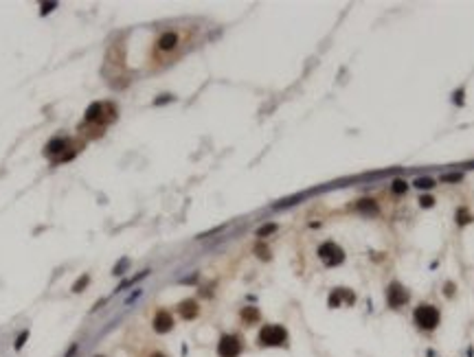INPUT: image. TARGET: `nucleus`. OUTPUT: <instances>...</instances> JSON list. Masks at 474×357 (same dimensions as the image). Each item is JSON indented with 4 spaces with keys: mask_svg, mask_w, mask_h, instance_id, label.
Returning a JSON list of instances; mask_svg holds the SVG:
<instances>
[{
    "mask_svg": "<svg viewBox=\"0 0 474 357\" xmlns=\"http://www.w3.org/2000/svg\"><path fill=\"white\" fill-rule=\"evenodd\" d=\"M413 318H415V324L420 326V329L432 331L439 324L441 315H439V309L432 307V305H420V307L415 309V313H413Z\"/></svg>",
    "mask_w": 474,
    "mask_h": 357,
    "instance_id": "1",
    "label": "nucleus"
},
{
    "mask_svg": "<svg viewBox=\"0 0 474 357\" xmlns=\"http://www.w3.org/2000/svg\"><path fill=\"white\" fill-rule=\"evenodd\" d=\"M288 340V331L281 324H266L259 331V344L262 346H283Z\"/></svg>",
    "mask_w": 474,
    "mask_h": 357,
    "instance_id": "2",
    "label": "nucleus"
},
{
    "mask_svg": "<svg viewBox=\"0 0 474 357\" xmlns=\"http://www.w3.org/2000/svg\"><path fill=\"white\" fill-rule=\"evenodd\" d=\"M318 257H320V261H323L325 265H329V268H334V265H340V263L345 261V252H343V248L336 246L334 241L323 243V246L318 248Z\"/></svg>",
    "mask_w": 474,
    "mask_h": 357,
    "instance_id": "3",
    "label": "nucleus"
},
{
    "mask_svg": "<svg viewBox=\"0 0 474 357\" xmlns=\"http://www.w3.org/2000/svg\"><path fill=\"white\" fill-rule=\"evenodd\" d=\"M386 300H389V307L400 309L409 303V292H406L400 283H391L389 289H386Z\"/></svg>",
    "mask_w": 474,
    "mask_h": 357,
    "instance_id": "4",
    "label": "nucleus"
},
{
    "mask_svg": "<svg viewBox=\"0 0 474 357\" xmlns=\"http://www.w3.org/2000/svg\"><path fill=\"white\" fill-rule=\"evenodd\" d=\"M217 353H220V357H237L242 353V342L235 335H224L217 344Z\"/></svg>",
    "mask_w": 474,
    "mask_h": 357,
    "instance_id": "5",
    "label": "nucleus"
},
{
    "mask_svg": "<svg viewBox=\"0 0 474 357\" xmlns=\"http://www.w3.org/2000/svg\"><path fill=\"white\" fill-rule=\"evenodd\" d=\"M171 329H174V318H171L169 311L160 309L154 315V331L156 333H167V331H171Z\"/></svg>",
    "mask_w": 474,
    "mask_h": 357,
    "instance_id": "6",
    "label": "nucleus"
},
{
    "mask_svg": "<svg viewBox=\"0 0 474 357\" xmlns=\"http://www.w3.org/2000/svg\"><path fill=\"white\" fill-rule=\"evenodd\" d=\"M343 298L347 300V303H354L356 296L349 292V289H334L332 296H329V307H338L340 303H343Z\"/></svg>",
    "mask_w": 474,
    "mask_h": 357,
    "instance_id": "7",
    "label": "nucleus"
},
{
    "mask_svg": "<svg viewBox=\"0 0 474 357\" xmlns=\"http://www.w3.org/2000/svg\"><path fill=\"white\" fill-rule=\"evenodd\" d=\"M178 311H180V315L185 320H193L198 315V303L196 300H182V303L178 305Z\"/></svg>",
    "mask_w": 474,
    "mask_h": 357,
    "instance_id": "8",
    "label": "nucleus"
},
{
    "mask_svg": "<svg viewBox=\"0 0 474 357\" xmlns=\"http://www.w3.org/2000/svg\"><path fill=\"white\" fill-rule=\"evenodd\" d=\"M158 46H160L162 50H171V48H176V46H178V33H174V31L162 33V35H160V40H158Z\"/></svg>",
    "mask_w": 474,
    "mask_h": 357,
    "instance_id": "9",
    "label": "nucleus"
},
{
    "mask_svg": "<svg viewBox=\"0 0 474 357\" xmlns=\"http://www.w3.org/2000/svg\"><path fill=\"white\" fill-rule=\"evenodd\" d=\"M64 149H66V140L64 138H53L47 145L44 151H47V154H59V151H64Z\"/></svg>",
    "mask_w": 474,
    "mask_h": 357,
    "instance_id": "10",
    "label": "nucleus"
},
{
    "mask_svg": "<svg viewBox=\"0 0 474 357\" xmlns=\"http://www.w3.org/2000/svg\"><path fill=\"white\" fill-rule=\"evenodd\" d=\"M358 208L360 213H367V215H375L378 213V206H375V202L373 200H363V202H358Z\"/></svg>",
    "mask_w": 474,
    "mask_h": 357,
    "instance_id": "11",
    "label": "nucleus"
},
{
    "mask_svg": "<svg viewBox=\"0 0 474 357\" xmlns=\"http://www.w3.org/2000/svg\"><path fill=\"white\" fill-rule=\"evenodd\" d=\"M99 114H101V103H93L88 108V112H86V121L88 123H93V121L99 119Z\"/></svg>",
    "mask_w": 474,
    "mask_h": 357,
    "instance_id": "12",
    "label": "nucleus"
},
{
    "mask_svg": "<svg viewBox=\"0 0 474 357\" xmlns=\"http://www.w3.org/2000/svg\"><path fill=\"white\" fill-rule=\"evenodd\" d=\"M470 222H472L470 211H468V208H459L457 211V223L459 226H466V223H470Z\"/></svg>",
    "mask_w": 474,
    "mask_h": 357,
    "instance_id": "13",
    "label": "nucleus"
},
{
    "mask_svg": "<svg viewBox=\"0 0 474 357\" xmlns=\"http://www.w3.org/2000/svg\"><path fill=\"white\" fill-rule=\"evenodd\" d=\"M406 188H409V184H406L404 180H393V184H391V191H393L395 195H402V193H406Z\"/></svg>",
    "mask_w": 474,
    "mask_h": 357,
    "instance_id": "14",
    "label": "nucleus"
},
{
    "mask_svg": "<svg viewBox=\"0 0 474 357\" xmlns=\"http://www.w3.org/2000/svg\"><path fill=\"white\" fill-rule=\"evenodd\" d=\"M415 186L421 188V191H428V188L435 186V182H432L430 178H417V180H415Z\"/></svg>",
    "mask_w": 474,
    "mask_h": 357,
    "instance_id": "15",
    "label": "nucleus"
},
{
    "mask_svg": "<svg viewBox=\"0 0 474 357\" xmlns=\"http://www.w3.org/2000/svg\"><path fill=\"white\" fill-rule=\"evenodd\" d=\"M242 318H244V320H248V322H255V320H259V311H257V309H253V307H248V309H244V311H242Z\"/></svg>",
    "mask_w": 474,
    "mask_h": 357,
    "instance_id": "16",
    "label": "nucleus"
},
{
    "mask_svg": "<svg viewBox=\"0 0 474 357\" xmlns=\"http://www.w3.org/2000/svg\"><path fill=\"white\" fill-rule=\"evenodd\" d=\"M274 230H277V223H268V226H262V228H259V230H257V237H259V239H263L266 234L274 232Z\"/></svg>",
    "mask_w": 474,
    "mask_h": 357,
    "instance_id": "17",
    "label": "nucleus"
},
{
    "mask_svg": "<svg viewBox=\"0 0 474 357\" xmlns=\"http://www.w3.org/2000/svg\"><path fill=\"white\" fill-rule=\"evenodd\" d=\"M27 338H29V331H22V333L18 335L16 344H13V346H16V351H20V349H22V346H24V342H27Z\"/></svg>",
    "mask_w": 474,
    "mask_h": 357,
    "instance_id": "18",
    "label": "nucleus"
},
{
    "mask_svg": "<svg viewBox=\"0 0 474 357\" xmlns=\"http://www.w3.org/2000/svg\"><path fill=\"white\" fill-rule=\"evenodd\" d=\"M88 280H90V278H88V276H86V274H84V276H81V278L77 280V283L73 285V292H79L81 287H86V285H88Z\"/></svg>",
    "mask_w": 474,
    "mask_h": 357,
    "instance_id": "19",
    "label": "nucleus"
},
{
    "mask_svg": "<svg viewBox=\"0 0 474 357\" xmlns=\"http://www.w3.org/2000/svg\"><path fill=\"white\" fill-rule=\"evenodd\" d=\"M443 182H459L461 180V173H446V176H441Z\"/></svg>",
    "mask_w": 474,
    "mask_h": 357,
    "instance_id": "20",
    "label": "nucleus"
},
{
    "mask_svg": "<svg viewBox=\"0 0 474 357\" xmlns=\"http://www.w3.org/2000/svg\"><path fill=\"white\" fill-rule=\"evenodd\" d=\"M420 204H421V206H424V208H430L432 204H435V200H432L430 195H424V197H421V200H420Z\"/></svg>",
    "mask_w": 474,
    "mask_h": 357,
    "instance_id": "21",
    "label": "nucleus"
},
{
    "mask_svg": "<svg viewBox=\"0 0 474 357\" xmlns=\"http://www.w3.org/2000/svg\"><path fill=\"white\" fill-rule=\"evenodd\" d=\"M55 7H57V2H47V4H42V16L51 13V9H55Z\"/></svg>",
    "mask_w": 474,
    "mask_h": 357,
    "instance_id": "22",
    "label": "nucleus"
},
{
    "mask_svg": "<svg viewBox=\"0 0 474 357\" xmlns=\"http://www.w3.org/2000/svg\"><path fill=\"white\" fill-rule=\"evenodd\" d=\"M127 268V261H123V263H121V265H116V268H114V274H116V276H121V274H123V269Z\"/></svg>",
    "mask_w": 474,
    "mask_h": 357,
    "instance_id": "23",
    "label": "nucleus"
},
{
    "mask_svg": "<svg viewBox=\"0 0 474 357\" xmlns=\"http://www.w3.org/2000/svg\"><path fill=\"white\" fill-rule=\"evenodd\" d=\"M452 294H455V285L448 283V285H446V296H452Z\"/></svg>",
    "mask_w": 474,
    "mask_h": 357,
    "instance_id": "24",
    "label": "nucleus"
},
{
    "mask_svg": "<svg viewBox=\"0 0 474 357\" xmlns=\"http://www.w3.org/2000/svg\"><path fill=\"white\" fill-rule=\"evenodd\" d=\"M455 103H459V105L463 103V92H461V90H459V92L455 94Z\"/></svg>",
    "mask_w": 474,
    "mask_h": 357,
    "instance_id": "25",
    "label": "nucleus"
},
{
    "mask_svg": "<svg viewBox=\"0 0 474 357\" xmlns=\"http://www.w3.org/2000/svg\"><path fill=\"white\" fill-rule=\"evenodd\" d=\"M152 357H165V355H162V353H154V355H152Z\"/></svg>",
    "mask_w": 474,
    "mask_h": 357,
    "instance_id": "26",
    "label": "nucleus"
}]
</instances>
